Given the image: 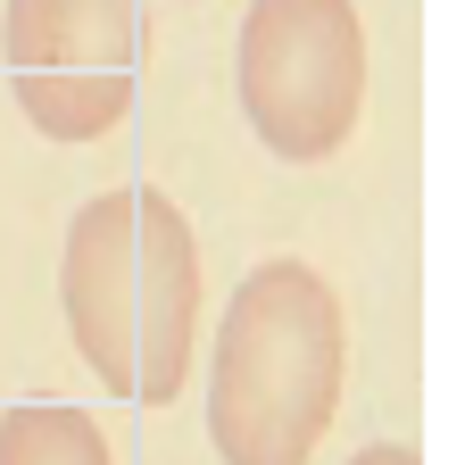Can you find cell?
I'll use <instances>...</instances> for the list:
<instances>
[{
    "label": "cell",
    "mask_w": 465,
    "mask_h": 465,
    "mask_svg": "<svg viewBox=\"0 0 465 465\" xmlns=\"http://www.w3.org/2000/svg\"><path fill=\"white\" fill-rule=\"evenodd\" d=\"M0 465H116L108 432L67 399H25L0 416Z\"/></svg>",
    "instance_id": "5b68a950"
},
{
    "label": "cell",
    "mask_w": 465,
    "mask_h": 465,
    "mask_svg": "<svg viewBox=\"0 0 465 465\" xmlns=\"http://www.w3.org/2000/svg\"><path fill=\"white\" fill-rule=\"evenodd\" d=\"M0 50H9V92L42 142H100L125 125L142 84L134 0H9Z\"/></svg>",
    "instance_id": "277c9868"
},
{
    "label": "cell",
    "mask_w": 465,
    "mask_h": 465,
    "mask_svg": "<svg viewBox=\"0 0 465 465\" xmlns=\"http://www.w3.org/2000/svg\"><path fill=\"white\" fill-rule=\"evenodd\" d=\"M58 308L100 391L166 407L200 341V242L183 208L150 183L84 200L67 224V258H58Z\"/></svg>",
    "instance_id": "6da1fadb"
},
{
    "label": "cell",
    "mask_w": 465,
    "mask_h": 465,
    "mask_svg": "<svg viewBox=\"0 0 465 465\" xmlns=\"http://www.w3.org/2000/svg\"><path fill=\"white\" fill-rule=\"evenodd\" d=\"M242 108L274 158H332L366 108V25L349 0H250Z\"/></svg>",
    "instance_id": "3957f363"
},
{
    "label": "cell",
    "mask_w": 465,
    "mask_h": 465,
    "mask_svg": "<svg viewBox=\"0 0 465 465\" xmlns=\"http://www.w3.org/2000/svg\"><path fill=\"white\" fill-rule=\"evenodd\" d=\"M341 300L300 258H266L224 300L208 358V440L224 465H308L341 407Z\"/></svg>",
    "instance_id": "7a4b0ae2"
},
{
    "label": "cell",
    "mask_w": 465,
    "mask_h": 465,
    "mask_svg": "<svg viewBox=\"0 0 465 465\" xmlns=\"http://www.w3.org/2000/svg\"><path fill=\"white\" fill-rule=\"evenodd\" d=\"M349 465H424L416 449H407V440H374V449H358V457H349Z\"/></svg>",
    "instance_id": "8992f818"
}]
</instances>
